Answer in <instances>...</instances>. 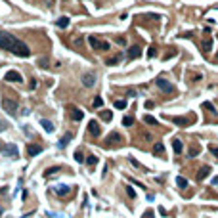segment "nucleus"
Here are the masks:
<instances>
[{
  "mask_svg": "<svg viewBox=\"0 0 218 218\" xmlns=\"http://www.w3.org/2000/svg\"><path fill=\"white\" fill-rule=\"evenodd\" d=\"M0 48L8 50V52H12L17 57H29L31 56L29 46L25 44V42H21L19 38H16L13 35H10V33H0Z\"/></svg>",
  "mask_w": 218,
  "mask_h": 218,
  "instance_id": "f257e3e1",
  "label": "nucleus"
},
{
  "mask_svg": "<svg viewBox=\"0 0 218 218\" xmlns=\"http://www.w3.org/2000/svg\"><path fill=\"white\" fill-rule=\"evenodd\" d=\"M17 101L16 100H10V98H6L4 96V100H2V109H4V111L6 113H8V115H12V117H16V115H17Z\"/></svg>",
  "mask_w": 218,
  "mask_h": 218,
  "instance_id": "f03ea898",
  "label": "nucleus"
},
{
  "mask_svg": "<svg viewBox=\"0 0 218 218\" xmlns=\"http://www.w3.org/2000/svg\"><path fill=\"white\" fill-rule=\"evenodd\" d=\"M88 42H90V46H92L94 50H100V52H107V50L111 48V44H109V42H105V40H100L98 36H90V38H88Z\"/></svg>",
  "mask_w": 218,
  "mask_h": 218,
  "instance_id": "7ed1b4c3",
  "label": "nucleus"
},
{
  "mask_svg": "<svg viewBox=\"0 0 218 218\" xmlns=\"http://www.w3.org/2000/svg\"><path fill=\"white\" fill-rule=\"evenodd\" d=\"M155 84H157V86H159V88H161L163 92H166V94H172L174 90H176V88H174V84H172V82H169L165 77H159V78H155Z\"/></svg>",
  "mask_w": 218,
  "mask_h": 218,
  "instance_id": "20e7f679",
  "label": "nucleus"
},
{
  "mask_svg": "<svg viewBox=\"0 0 218 218\" xmlns=\"http://www.w3.org/2000/svg\"><path fill=\"white\" fill-rule=\"evenodd\" d=\"M4 78H6V82H21L23 81V77H21L17 71H8Z\"/></svg>",
  "mask_w": 218,
  "mask_h": 218,
  "instance_id": "39448f33",
  "label": "nucleus"
},
{
  "mask_svg": "<svg viewBox=\"0 0 218 218\" xmlns=\"http://www.w3.org/2000/svg\"><path fill=\"white\" fill-rule=\"evenodd\" d=\"M88 132H90L94 138H98V136L101 134V128H100V125H98V121H90V122H88Z\"/></svg>",
  "mask_w": 218,
  "mask_h": 218,
  "instance_id": "423d86ee",
  "label": "nucleus"
},
{
  "mask_svg": "<svg viewBox=\"0 0 218 218\" xmlns=\"http://www.w3.org/2000/svg\"><path fill=\"white\" fill-rule=\"evenodd\" d=\"M38 153H42V145H36V144H29L27 145V155L29 157H35Z\"/></svg>",
  "mask_w": 218,
  "mask_h": 218,
  "instance_id": "0eeeda50",
  "label": "nucleus"
},
{
  "mask_svg": "<svg viewBox=\"0 0 218 218\" xmlns=\"http://www.w3.org/2000/svg\"><path fill=\"white\" fill-rule=\"evenodd\" d=\"M82 84L86 88H92V86L96 84V77H94L92 73H86V75H82Z\"/></svg>",
  "mask_w": 218,
  "mask_h": 218,
  "instance_id": "6e6552de",
  "label": "nucleus"
},
{
  "mask_svg": "<svg viewBox=\"0 0 218 218\" xmlns=\"http://www.w3.org/2000/svg\"><path fill=\"white\" fill-rule=\"evenodd\" d=\"M126 56H128V60H136V57L142 56V48H140V46H130Z\"/></svg>",
  "mask_w": 218,
  "mask_h": 218,
  "instance_id": "1a4fd4ad",
  "label": "nucleus"
},
{
  "mask_svg": "<svg viewBox=\"0 0 218 218\" xmlns=\"http://www.w3.org/2000/svg\"><path fill=\"white\" fill-rule=\"evenodd\" d=\"M69 115H71L73 121H82V117H84V113L77 107H69Z\"/></svg>",
  "mask_w": 218,
  "mask_h": 218,
  "instance_id": "9d476101",
  "label": "nucleus"
},
{
  "mask_svg": "<svg viewBox=\"0 0 218 218\" xmlns=\"http://www.w3.org/2000/svg\"><path fill=\"white\" fill-rule=\"evenodd\" d=\"M54 191H56L57 195H60V197H63V195H67V193L71 191V187H69V186H63V184H60V186H56V187H54Z\"/></svg>",
  "mask_w": 218,
  "mask_h": 218,
  "instance_id": "9b49d317",
  "label": "nucleus"
},
{
  "mask_svg": "<svg viewBox=\"0 0 218 218\" xmlns=\"http://www.w3.org/2000/svg\"><path fill=\"white\" fill-rule=\"evenodd\" d=\"M4 153H8L10 157H17V155H19V151H17V147H16V145L8 144V145H4Z\"/></svg>",
  "mask_w": 218,
  "mask_h": 218,
  "instance_id": "f8f14e48",
  "label": "nucleus"
},
{
  "mask_svg": "<svg viewBox=\"0 0 218 218\" xmlns=\"http://www.w3.org/2000/svg\"><path fill=\"white\" fill-rule=\"evenodd\" d=\"M163 153H165V144H163V142H157V144L153 145V155L163 157Z\"/></svg>",
  "mask_w": 218,
  "mask_h": 218,
  "instance_id": "ddd939ff",
  "label": "nucleus"
},
{
  "mask_svg": "<svg viewBox=\"0 0 218 218\" xmlns=\"http://www.w3.org/2000/svg\"><path fill=\"white\" fill-rule=\"evenodd\" d=\"M172 147H174V153L180 155V153H182V149H184V144H182L178 138H176V140H172Z\"/></svg>",
  "mask_w": 218,
  "mask_h": 218,
  "instance_id": "4468645a",
  "label": "nucleus"
},
{
  "mask_svg": "<svg viewBox=\"0 0 218 218\" xmlns=\"http://www.w3.org/2000/svg\"><path fill=\"white\" fill-rule=\"evenodd\" d=\"M170 121H172V122H176L178 126H190V121L184 119V117H172Z\"/></svg>",
  "mask_w": 218,
  "mask_h": 218,
  "instance_id": "2eb2a0df",
  "label": "nucleus"
},
{
  "mask_svg": "<svg viewBox=\"0 0 218 218\" xmlns=\"http://www.w3.org/2000/svg\"><path fill=\"white\" fill-rule=\"evenodd\" d=\"M209 172H210V166H201L199 169V174H197V180H205L209 176Z\"/></svg>",
  "mask_w": 218,
  "mask_h": 218,
  "instance_id": "dca6fc26",
  "label": "nucleus"
},
{
  "mask_svg": "<svg viewBox=\"0 0 218 218\" xmlns=\"http://www.w3.org/2000/svg\"><path fill=\"white\" fill-rule=\"evenodd\" d=\"M40 125H42V128H44L46 132H54V125H52V121L42 119V121H40Z\"/></svg>",
  "mask_w": 218,
  "mask_h": 218,
  "instance_id": "f3484780",
  "label": "nucleus"
},
{
  "mask_svg": "<svg viewBox=\"0 0 218 218\" xmlns=\"http://www.w3.org/2000/svg\"><path fill=\"white\" fill-rule=\"evenodd\" d=\"M69 17L67 16H61L60 19H57V27H60V29H65V27H69Z\"/></svg>",
  "mask_w": 218,
  "mask_h": 218,
  "instance_id": "a211bd4d",
  "label": "nucleus"
},
{
  "mask_svg": "<svg viewBox=\"0 0 218 218\" xmlns=\"http://www.w3.org/2000/svg\"><path fill=\"white\" fill-rule=\"evenodd\" d=\"M176 186L180 187V190H186V187H187V180L184 176H178L176 178Z\"/></svg>",
  "mask_w": 218,
  "mask_h": 218,
  "instance_id": "6ab92c4d",
  "label": "nucleus"
},
{
  "mask_svg": "<svg viewBox=\"0 0 218 218\" xmlns=\"http://www.w3.org/2000/svg\"><path fill=\"white\" fill-rule=\"evenodd\" d=\"M71 138H73V134H71V132H67V134H65V136L61 138V140H60V147H65V145H67V144L71 142Z\"/></svg>",
  "mask_w": 218,
  "mask_h": 218,
  "instance_id": "aec40b11",
  "label": "nucleus"
},
{
  "mask_svg": "<svg viewBox=\"0 0 218 218\" xmlns=\"http://www.w3.org/2000/svg\"><path fill=\"white\" fill-rule=\"evenodd\" d=\"M213 48V38H205L203 40V52H209Z\"/></svg>",
  "mask_w": 218,
  "mask_h": 218,
  "instance_id": "412c9836",
  "label": "nucleus"
},
{
  "mask_svg": "<svg viewBox=\"0 0 218 218\" xmlns=\"http://www.w3.org/2000/svg\"><path fill=\"white\" fill-rule=\"evenodd\" d=\"M117 140H121V136H119L117 132H113V134H109V136H107V145H111L113 142H117Z\"/></svg>",
  "mask_w": 218,
  "mask_h": 218,
  "instance_id": "4be33fe9",
  "label": "nucleus"
},
{
  "mask_svg": "<svg viewBox=\"0 0 218 218\" xmlns=\"http://www.w3.org/2000/svg\"><path fill=\"white\" fill-rule=\"evenodd\" d=\"M84 161H86V165H88V166H94V165L98 163V157H96V155H88Z\"/></svg>",
  "mask_w": 218,
  "mask_h": 218,
  "instance_id": "5701e85b",
  "label": "nucleus"
},
{
  "mask_svg": "<svg viewBox=\"0 0 218 218\" xmlns=\"http://www.w3.org/2000/svg\"><path fill=\"white\" fill-rule=\"evenodd\" d=\"M100 117L104 119V121H111V119H113V113H111V111H101Z\"/></svg>",
  "mask_w": 218,
  "mask_h": 218,
  "instance_id": "b1692460",
  "label": "nucleus"
},
{
  "mask_svg": "<svg viewBox=\"0 0 218 218\" xmlns=\"http://www.w3.org/2000/svg\"><path fill=\"white\" fill-rule=\"evenodd\" d=\"M119 61H121V56H115V57H109L105 63H107V65H117Z\"/></svg>",
  "mask_w": 218,
  "mask_h": 218,
  "instance_id": "393cba45",
  "label": "nucleus"
},
{
  "mask_svg": "<svg viewBox=\"0 0 218 218\" xmlns=\"http://www.w3.org/2000/svg\"><path fill=\"white\" fill-rule=\"evenodd\" d=\"M199 155V145H191L190 147V157H197Z\"/></svg>",
  "mask_w": 218,
  "mask_h": 218,
  "instance_id": "a878e982",
  "label": "nucleus"
},
{
  "mask_svg": "<svg viewBox=\"0 0 218 218\" xmlns=\"http://www.w3.org/2000/svg\"><path fill=\"white\" fill-rule=\"evenodd\" d=\"M92 105L98 109V107H101V105H104V100H101L100 96H96V98H94V101H92Z\"/></svg>",
  "mask_w": 218,
  "mask_h": 218,
  "instance_id": "bb28decb",
  "label": "nucleus"
},
{
  "mask_svg": "<svg viewBox=\"0 0 218 218\" xmlns=\"http://www.w3.org/2000/svg\"><path fill=\"white\" fill-rule=\"evenodd\" d=\"M144 121L147 122V125H153V126L157 125V119H153V117H151V115H145V117H144Z\"/></svg>",
  "mask_w": 218,
  "mask_h": 218,
  "instance_id": "cd10ccee",
  "label": "nucleus"
},
{
  "mask_svg": "<svg viewBox=\"0 0 218 218\" xmlns=\"http://www.w3.org/2000/svg\"><path fill=\"white\" fill-rule=\"evenodd\" d=\"M57 170H60V166H52V169H48V170L44 172V176L48 178V176H52V174H56Z\"/></svg>",
  "mask_w": 218,
  "mask_h": 218,
  "instance_id": "c85d7f7f",
  "label": "nucleus"
},
{
  "mask_svg": "<svg viewBox=\"0 0 218 218\" xmlns=\"http://www.w3.org/2000/svg\"><path fill=\"white\" fill-rule=\"evenodd\" d=\"M209 151L213 153L216 159H218V145H213V144H209Z\"/></svg>",
  "mask_w": 218,
  "mask_h": 218,
  "instance_id": "c756f323",
  "label": "nucleus"
},
{
  "mask_svg": "<svg viewBox=\"0 0 218 218\" xmlns=\"http://www.w3.org/2000/svg\"><path fill=\"white\" fill-rule=\"evenodd\" d=\"M115 107H117V109H125L126 107V101L125 100H117V101H115Z\"/></svg>",
  "mask_w": 218,
  "mask_h": 218,
  "instance_id": "7c9ffc66",
  "label": "nucleus"
},
{
  "mask_svg": "<svg viewBox=\"0 0 218 218\" xmlns=\"http://www.w3.org/2000/svg\"><path fill=\"white\" fill-rule=\"evenodd\" d=\"M122 125H125V126H132L134 125V119L132 117H125V119H122Z\"/></svg>",
  "mask_w": 218,
  "mask_h": 218,
  "instance_id": "2f4dec72",
  "label": "nucleus"
},
{
  "mask_svg": "<svg viewBox=\"0 0 218 218\" xmlns=\"http://www.w3.org/2000/svg\"><path fill=\"white\" fill-rule=\"evenodd\" d=\"M75 161H77V163H82V161H84L82 151H77V153H75Z\"/></svg>",
  "mask_w": 218,
  "mask_h": 218,
  "instance_id": "473e14b6",
  "label": "nucleus"
},
{
  "mask_svg": "<svg viewBox=\"0 0 218 218\" xmlns=\"http://www.w3.org/2000/svg\"><path fill=\"white\" fill-rule=\"evenodd\" d=\"M155 56H157V48L151 46V48L147 50V57H155Z\"/></svg>",
  "mask_w": 218,
  "mask_h": 218,
  "instance_id": "72a5a7b5",
  "label": "nucleus"
},
{
  "mask_svg": "<svg viewBox=\"0 0 218 218\" xmlns=\"http://www.w3.org/2000/svg\"><path fill=\"white\" fill-rule=\"evenodd\" d=\"M126 193H128V197H132V199H136V191L132 190L130 186H126Z\"/></svg>",
  "mask_w": 218,
  "mask_h": 218,
  "instance_id": "f704fd0d",
  "label": "nucleus"
},
{
  "mask_svg": "<svg viewBox=\"0 0 218 218\" xmlns=\"http://www.w3.org/2000/svg\"><path fill=\"white\" fill-rule=\"evenodd\" d=\"M144 218H155V213H153V210H145V213H144Z\"/></svg>",
  "mask_w": 218,
  "mask_h": 218,
  "instance_id": "c9c22d12",
  "label": "nucleus"
},
{
  "mask_svg": "<svg viewBox=\"0 0 218 218\" xmlns=\"http://www.w3.org/2000/svg\"><path fill=\"white\" fill-rule=\"evenodd\" d=\"M203 107H205V109H209V111H210V113H213V115L216 113V109L213 107V104H205V105H203Z\"/></svg>",
  "mask_w": 218,
  "mask_h": 218,
  "instance_id": "e433bc0d",
  "label": "nucleus"
},
{
  "mask_svg": "<svg viewBox=\"0 0 218 218\" xmlns=\"http://www.w3.org/2000/svg\"><path fill=\"white\" fill-rule=\"evenodd\" d=\"M6 126H8V125H6V122H4L2 119H0V132H4V130H6Z\"/></svg>",
  "mask_w": 218,
  "mask_h": 218,
  "instance_id": "4c0bfd02",
  "label": "nucleus"
},
{
  "mask_svg": "<svg viewBox=\"0 0 218 218\" xmlns=\"http://www.w3.org/2000/svg\"><path fill=\"white\" fill-rule=\"evenodd\" d=\"M153 105H155V104H153V101H149V100H147V101H145V107H147V109H151V107H153Z\"/></svg>",
  "mask_w": 218,
  "mask_h": 218,
  "instance_id": "58836bf2",
  "label": "nucleus"
},
{
  "mask_svg": "<svg viewBox=\"0 0 218 218\" xmlns=\"http://www.w3.org/2000/svg\"><path fill=\"white\" fill-rule=\"evenodd\" d=\"M174 54H176V52H174V50H170V52H169V54H166V56H165V60H169V57H172Z\"/></svg>",
  "mask_w": 218,
  "mask_h": 218,
  "instance_id": "ea45409f",
  "label": "nucleus"
},
{
  "mask_svg": "<svg viewBox=\"0 0 218 218\" xmlns=\"http://www.w3.org/2000/svg\"><path fill=\"white\" fill-rule=\"evenodd\" d=\"M213 186H218V176H216V178L213 180Z\"/></svg>",
  "mask_w": 218,
  "mask_h": 218,
  "instance_id": "a19ab883",
  "label": "nucleus"
},
{
  "mask_svg": "<svg viewBox=\"0 0 218 218\" xmlns=\"http://www.w3.org/2000/svg\"><path fill=\"white\" fill-rule=\"evenodd\" d=\"M0 216H2V207H0Z\"/></svg>",
  "mask_w": 218,
  "mask_h": 218,
  "instance_id": "79ce46f5",
  "label": "nucleus"
},
{
  "mask_svg": "<svg viewBox=\"0 0 218 218\" xmlns=\"http://www.w3.org/2000/svg\"><path fill=\"white\" fill-rule=\"evenodd\" d=\"M216 57H218V54H216Z\"/></svg>",
  "mask_w": 218,
  "mask_h": 218,
  "instance_id": "37998d69",
  "label": "nucleus"
}]
</instances>
